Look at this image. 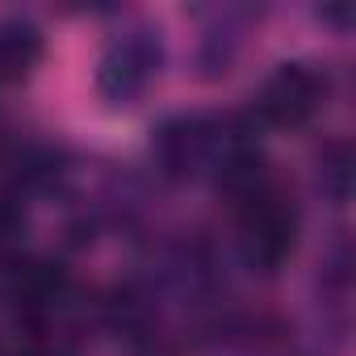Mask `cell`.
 Returning <instances> with one entry per match:
<instances>
[{"label": "cell", "instance_id": "obj_2", "mask_svg": "<svg viewBox=\"0 0 356 356\" xmlns=\"http://www.w3.org/2000/svg\"><path fill=\"white\" fill-rule=\"evenodd\" d=\"M327 97V80L306 67V63H285L281 72H273L256 97V113L268 126H302L318 113Z\"/></svg>", "mask_w": 356, "mask_h": 356}, {"label": "cell", "instance_id": "obj_1", "mask_svg": "<svg viewBox=\"0 0 356 356\" xmlns=\"http://www.w3.org/2000/svg\"><path fill=\"white\" fill-rule=\"evenodd\" d=\"M235 210H239V248H243L248 264H256L264 273L281 268L298 243V210H293V197L285 193V185L277 176H268L260 189H252L248 197L235 202Z\"/></svg>", "mask_w": 356, "mask_h": 356}, {"label": "cell", "instance_id": "obj_4", "mask_svg": "<svg viewBox=\"0 0 356 356\" xmlns=\"http://www.w3.org/2000/svg\"><path fill=\"white\" fill-rule=\"evenodd\" d=\"M38 59H42V38L34 26H22V22L0 26V84L26 80Z\"/></svg>", "mask_w": 356, "mask_h": 356}, {"label": "cell", "instance_id": "obj_6", "mask_svg": "<svg viewBox=\"0 0 356 356\" xmlns=\"http://www.w3.org/2000/svg\"><path fill=\"white\" fill-rule=\"evenodd\" d=\"M0 356H17V352H13V348H5V343H0Z\"/></svg>", "mask_w": 356, "mask_h": 356}, {"label": "cell", "instance_id": "obj_5", "mask_svg": "<svg viewBox=\"0 0 356 356\" xmlns=\"http://www.w3.org/2000/svg\"><path fill=\"white\" fill-rule=\"evenodd\" d=\"M323 176H331V189L343 197L348 193V147L339 143V147H331V163L323 168Z\"/></svg>", "mask_w": 356, "mask_h": 356}, {"label": "cell", "instance_id": "obj_3", "mask_svg": "<svg viewBox=\"0 0 356 356\" xmlns=\"http://www.w3.org/2000/svg\"><path fill=\"white\" fill-rule=\"evenodd\" d=\"M210 155V130L202 122H172L159 130V163L168 172H193Z\"/></svg>", "mask_w": 356, "mask_h": 356}]
</instances>
